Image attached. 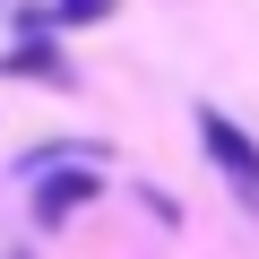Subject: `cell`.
Segmentation results:
<instances>
[{
  "mask_svg": "<svg viewBox=\"0 0 259 259\" xmlns=\"http://www.w3.org/2000/svg\"><path fill=\"white\" fill-rule=\"evenodd\" d=\"M190 121H199V147H207V164L225 173V190H233V199H242V207L259 216V139H250L242 121H225L216 104H199Z\"/></svg>",
  "mask_w": 259,
  "mask_h": 259,
  "instance_id": "1",
  "label": "cell"
},
{
  "mask_svg": "<svg viewBox=\"0 0 259 259\" xmlns=\"http://www.w3.org/2000/svg\"><path fill=\"white\" fill-rule=\"evenodd\" d=\"M95 190H104V182H95L87 164H69V173H44V182H35V225H44V233H61V225H69V216H78Z\"/></svg>",
  "mask_w": 259,
  "mask_h": 259,
  "instance_id": "2",
  "label": "cell"
},
{
  "mask_svg": "<svg viewBox=\"0 0 259 259\" xmlns=\"http://www.w3.org/2000/svg\"><path fill=\"white\" fill-rule=\"evenodd\" d=\"M9 78H44V87H69V61H61L52 44H26V52H9Z\"/></svg>",
  "mask_w": 259,
  "mask_h": 259,
  "instance_id": "3",
  "label": "cell"
},
{
  "mask_svg": "<svg viewBox=\"0 0 259 259\" xmlns=\"http://www.w3.org/2000/svg\"><path fill=\"white\" fill-rule=\"evenodd\" d=\"M112 18V0H52V26H95Z\"/></svg>",
  "mask_w": 259,
  "mask_h": 259,
  "instance_id": "4",
  "label": "cell"
}]
</instances>
